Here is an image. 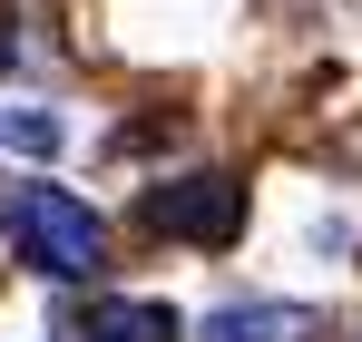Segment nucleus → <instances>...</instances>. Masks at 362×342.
<instances>
[{"instance_id":"3","label":"nucleus","mask_w":362,"mask_h":342,"mask_svg":"<svg viewBox=\"0 0 362 342\" xmlns=\"http://www.w3.org/2000/svg\"><path fill=\"white\" fill-rule=\"evenodd\" d=\"M274 333H294L284 303H245V313H216L206 323V342H274Z\"/></svg>"},{"instance_id":"5","label":"nucleus","mask_w":362,"mask_h":342,"mask_svg":"<svg viewBox=\"0 0 362 342\" xmlns=\"http://www.w3.org/2000/svg\"><path fill=\"white\" fill-rule=\"evenodd\" d=\"M167 333H177L167 303H137V313H108V323H98V342H167Z\"/></svg>"},{"instance_id":"1","label":"nucleus","mask_w":362,"mask_h":342,"mask_svg":"<svg viewBox=\"0 0 362 342\" xmlns=\"http://www.w3.org/2000/svg\"><path fill=\"white\" fill-rule=\"evenodd\" d=\"M10 235H20V254H30L49 284H98V274H108V225H98L78 196H59V186H30V196L10 206Z\"/></svg>"},{"instance_id":"2","label":"nucleus","mask_w":362,"mask_h":342,"mask_svg":"<svg viewBox=\"0 0 362 342\" xmlns=\"http://www.w3.org/2000/svg\"><path fill=\"white\" fill-rule=\"evenodd\" d=\"M147 225L177 235V244H235L245 235V186L235 176H177L147 196Z\"/></svg>"},{"instance_id":"4","label":"nucleus","mask_w":362,"mask_h":342,"mask_svg":"<svg viewBox=\"0 0 362 342\" xmlns=\"http://www.w3.org/2000/svg\"><path fill=\"white\" fill-rule=\"evenodd\" d=\"M0 147H20V157H59V117L10 108V117H0Z\"/></svg>"}]
</instances>
